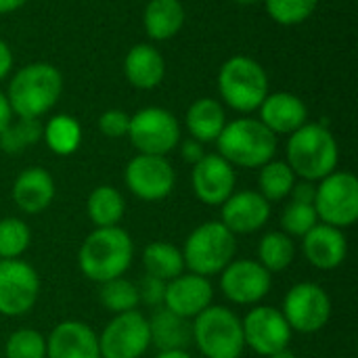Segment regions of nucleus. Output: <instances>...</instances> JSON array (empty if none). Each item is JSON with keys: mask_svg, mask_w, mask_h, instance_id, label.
<instances>
[{"mask_svg": "<svg viewBox=\"0 0 358 358\" xmlns=\"http://www.w3.org/2000/svg\"><path fill=\"white\" fill-rule=\"evenodd\" d=\"M294 258H296L294 237H289L283 231H271L258 243V262L271 275L283 273L285 268H289Z\"/></svg>", "mask_w": 358, "mask_h": 358, "instance_id": "29", "label": "nucleus"}, {"mask_svg": "<svg viewBox=\"0 0 358 358\" xmlns=\"http://www.w3.org/2000/svg\"><path fill=\"white\" fill-rule=\"evenodd\" d=\"M319 222L340 231L350 229L358 220V180L352 172H331L319 180L315 193Z\"/></svg>", "mask_w": 358, "mask_h": 358, "instance_id": "8", "label": "nucleus"}, {"mask_svg": "<svg viewBox=\"0 0 358 358\" xmlns=\"http://www.w3.org/2000/svg\"><path fill=\"white\" fill-rule=\"evenodd\" d=\"M143 266L147 275L168 283L185 273L182 252L168 241H153L143 250Z\"/></svg>", "mask_w": 358, "mask_h": 358, "instance_id": "28", "label": "nucleus"}, {"mask_svg": "<svg viewBox=\"0 0 358 358\" xmlns=\"http://www.w3.org/2000/svg\"><path fill=\"white\" fill-rule=\"evenodd\" d=\"M319 224V216L313 203H300V201H289L283 208L281 214V227L283 233L289 237H304L313 227Z\"/></svg>", "mask_w": 358, "mask_h": 358, "instance_id": "35", "label": "nucleus"}, {"mask_svg": "<svg viewBox=\"0 0 358 358\" xmlns=\"http://www.w3.org/2000/svg\"><path fill=\"white\" fill-rule=\"evenodd\" d=\"M42 136V126L38 120H21L15 126H6L4 132H0V147L8 153H17L29 145H34Z\"/></svg>", "mask_w": 358, "mask_h": 358, "instance_id": "37", "label": "nucleus"}, {"mask_svg": "<svg viewBox=\"0 0 358 358\" xmlns=\"http://www.w3.org/2000/svg\"><path fill=\"white\" fill-rule=\"evenodd\" d=\"M227 126L224 109L214 99H199L187 111V128L199 143H214Z\"/></svg>", "mask_w": 358, "mask_h": 358, "instance_id": "25", "label": "nucleus"}, {"mask_svg": "<svg viewBox=\"0 0 358 358\" xmlns=\"http://www.w3.org/2000/svg\"><path fill=\"white\" fill-rule=\"evenodd\" d=\"M126 187L143 201H162L174 191L176 174L164 155L138 153L132 157L124 172Z\"/></svg>", "mask_w": 358, "mask_h": 358, "instance_id": "15", "label": "nucleus"}, {"mask_svg": "<svg viewBox=\"0 0 358 358\" xmlns=\"http://www.w3.org/2000/svg\"><path fill=\"white\" fill-rule=\"evenodd\" d=\"M317 2L319 0H264L266 13L281 25H298L306 21L315 13Z\"/></svg>", "mask_w": 358, "mask_h": 358, "instance_id": "36", "label": "nucleus"}, {"mask_svg": "<svg viewBox=\"0 0 358 358\" xmlns=\"http://www.w3.org/2000/svg\"><path fill=\"white\" fill-rule=\"evenodd\" d=\"M287 164L302 180H323L338 166V143L334 134L321 124L306 122L287 141Z\"/></svg>", "mask_w": 358, "mask_h": 358, "instance_id": "2", "label": "nucleus"}, {"mask_svg": "<svg viewBox=\"0 0 358 358\" xmlns=\"http://www.w3.org/2000/svg\"><path fill=\"white\" fill-rule=\"evenodd\" d=\"M149 334L151 346L159 352L168 350H187L193 342V321L170 313L168 308L159 306L149 319Z\"/></svg>", "mask_w": 358, "mask_h": 358, "instance_id": "23", "label": "nucleus"}, {"mask_svg": "<svg viewBox=\"0 0 358 358\" xmlns=\"http://www.w3.org/2000/svg\"><path fill=\"white\" fill-rule=\"evenodd\" d=\"M212 300H214V287L210 279L201 275L182 273L166 283L164 308L189 321L201 315L208 306H212Z\"/></svg>", "mask_w": 358, "mask_h": 358, "instance_id": "17", "label": "nucleus"}, {"mask_svg": "<svg viewBox=\"0 0 358 358\" xmlns=\"http://www.w3.org/2000/svg\"><path fill=\"white\" fill-rule=\"evenodd\" d=\"M13 67V55H10V48L6 46V42L0 40V80L10 71Z\"/></svg>", "mask_w": 358, "mask_h": 358, "instance_id": "42", "label": "nucleus"}, {"mask_svg": "<svg viewBox=\"0 0 358 358\" xmlns=\"http://www.w3.org/2000/svg\"><path fill=\"white\" fill-rule=\"evenodd\" d=\"M138 287V298L151 308L164 306V294H166V281H159L151 275H145Z\"/></svg>", "mask_w": 358, "mask_h": 358, "instance_id": "39", "label": "nucleus"}, {"mask_svg": "<svg viewBox=\"0 0 358 358\" xmlns=\"http://www.w3.org/2000/svg\"><path fill=\"white\" fill-rule=\"evenodd\" d=\"M99 300H101L103 308L109 310V313H113V315H122V313L136 310L138 304H141L136 283H132L126 277H117V279H111V281L101 283Z\"/></svg>", "mask_w": 358, "mask_h": 358, "instance_id": "32", "label": "nucleus"}, {"mask_svg": "<svg viewBox=\"0 0 358 358\" xmlns=\"http://www.w3.org/2000/svg\"><path fill=\"white\" fill-rule=\"evenodd\" d=\"M260 109V122L277 136V134H292L306 124L308 111L302 99L289 92H275L266 94Z\"/></svg>", "mask_w": 358, "mask_h": 358, "instance_id": "21", "label": "nucleus"}, {"mask_svg": "<svg viewBox=\"0 0 358 358\" xmlns=\"http://www.w3.org/2000/svg\"><path fill=\"white\" fill-rule=\"evenodd\" d=\"M180 252L185 271L210 279L235 260L237 239L220 220H210L189 233Z\"/></svg>", "mask_w": 358, "mask_h": 358, "instance_id": "3", "label": "nucleus"}, {"mask_svg": "<svg viewBox=\"0 0 358 358\" xmlns=\"http://www.w3.org/2000/svg\"><path fill=\"white\" fill-rule=\"evenodd\" d=\"M294 185H296V174L287 162L271 159L268 164H264L260 168V176H258L260 191L258 193L266 201H281V199L289 197Z\"/></svg>", "mask_w": 358, "mask_h": 358, "instance_id": "30", "label": "nucleus"}, {"mask_svg": "<svg viewBox=\"0 0 358 358\" xmlns=\"http://www.w3.org/2000/svg\"><path fill=\"white\" fill-rule=\"evenodd\" d=\"M315 193H317V187L308 180H302V182H296L294 189H292V201H300V203H313L315 206Z\"/></svg>", "mask_w": 358, "mask_h": 358, "instance_id": "40", "label": "nucleus"}, {"mask_svg": "<svg viewBox=\"0 0 358 358\" xmlns=\"http://www.w3.org/2000/svg\"><path fill=\"white\" fill-rule=\"evenodd\" d=\"M48 149L57 155H71L82 143V128L69 115H55L42 130Z\"/></svg>", "mask_w": 358, "mask_h": 358, "instance_id": "31", "label": "nucleus"}, {"mask_svg": "<svg viewBox=\"0 0 358 358\" xmlns=\"http://www.w3.org/2000/svg\"><path fill=\"white\" fill-rule=\"evenodd\" d=\"M31 243L29 227L15 216L0 220V260H19Z\"/></svg>", "mask_w": 358, "mask_h": 358, "instance_id": "33", "label": "nucleus"}, {"mask_svg": "<svg viewBox=\"0 0 358 358\" xmlns=\"http://www.w3.org/2000/svg\"><path fill=\"white\" fill-rule=\"evenodd\" d=\"M149 346V319L138 310L115 315L99 336L101 358H143Z\"/></svg>", "mask_w": 358, "mask_h": 358, "instance_id": "10", "label": "nucleus"}, {"mask_svg": "<svg viewBox=\"0 0 358 358\" xmlns=\"http://www.w3.org/2000/svg\"><path fill=\"white\" fill-rule=\"evenodd\" d=\"M27 0H0V15L4 13H13L17 8H21Z\"/></svg>", "mask_w": 358, "mask_h": 358, "instance_id": "44", "label": "nucleus"}, {"mask_svg": "<svg viewBox=\"0 0 358 358\" xmlns=\"http://www.w3.org/2000/svg\"><path fill=\"white\" fill-rule=\"evenodd\" d=\"M185 23V8L178 0H151L145 8V29L153 40H170Z\"/></svg>", "mask_w": 358, "mask_h": 358, "instance_id": "26", "label": "nucleus"}, {"mask_svg": "<svg viewBox=\"0 0 358 358\" xmlns=\"http://www.w3.org/2000/svg\"><path fill=\"white\" fill-rule=\"evenodd\" d=\"M134 258V241L122 227L94 229L80 245L78 266L94 283L124 277Z\"/></svg>", "mask_w": 358, "mask_h": 358, "instance_id": "1", "label": "nucleus"}, {"mask_svg": "<svg viewBox=\"0 0 358 358\" xmlns=\"http://www.w3.org/2000/svg\"><path fill=\"white\" fill-rule=\"evenodd\" d=\"M268 358H296V355L289 350V348H283V350H279V352H275L273 357Z\"/></svg>", "mask_w": 358, "mask_h": 358, "instance_id": "46", "label": "nucleus"}, {"mask_svg": "<svg viewBox=\"0 0 358 358\" xmlns=\"http://www.w3.org/2000/svg\"><path fill=\"white\" fill-rule=\"evenodd\" d=\"M6 358H46V338L29 327L15 329L4 344Z\"/></svg>", "mask_w": 358, "mask_h": 358, "instance_id": "34", "label": "nucleus"}, {"mask_svg": "<svg viewBox=\"0 0 358 358\" xmlns=\"http://www.w3.org/2000/svg\"><path fill=\"white\" fill-rule=\"evenodd\" d=\"M46 358H101L99 336L82 321H61L46 338Z\"/></svg>", "mask_w": 358, "mask_h": 358, "instance_id": "19", "label": "nucleus"}, {"mask_svg": "<svg viewBox=\"0 0 358 358\" xmlns=\"http://www.w3.org/2000/svg\"><path fill=\"white\" fill-rule=\"evenodd\" d=\"M273 287V275L250 258H235L220 273V289L224 298L237 306H258Z\"/></svg>", "mask_w": 358, "mask_h": 358, "instance_id": "13", "label": "nucleus"}, {"mask_svg": "<svg viewBox=\"0 0 358 358\" xmlns=\"http://www.w3.org/2000/svg\"><path fill=\"white\" fill-rule=\"evenodd\" d=\"M40 298V277L25 260H0V315H27Z\"/></svg>", "mask_w": 358, "mask_h": 358, "instance_id": "11", "label": "nucleus"}, {"mask_svg": "<svg viewBox=\"0 0 358 358\" xmlns=\"http://www.w3.org/2000/svg\"><path fill=\"white\" fill-rule=\"evenodd\" d=\"M241 329L245 348L264 358L273 357L283 348H289L294 334L281 310L273 306H254L241 319Z\"/></svg>", "mask_w": 358, "mask_h": 358, "instance_id": "14", "label": "nucleus"}, {"mask_svg": "<svg viewBox=\"0 0 358 358\" xmlns=\"http://www.w3.org/2000/svg\"><path fill=\"white\" fill-rule=\"evenodd\" d=\"M155 358H193L187 350H168V352H157Z\"/></svg>", "mask_w": 358, "mask_h": 358, "instance_id": "45", "label": "nucleus"}, {"mask_svg": "<svg viewBox=\"0 0 358 358\" xmlns=\"http://www.w3.org/2000/svg\"><path fill=\"white\" fill-rule=\"evenodd\" d=\"M271 218V201L258 191H235L220 206V222L233 235H250L260 231Z\"/></svg>", "mask_w": 358, "mask_h": 358, "instance_id": "18", "label": "nucleus"}, {"mask_svg": "<svg viewBox=\"0 0 358 358\" xmlns=\"http://www.w3.org/2000/svg\"><path fill=\"white\" fill-rule=\"evenodd\" d=\"M235 170L218 153H206L191 174L195 197L206 206H222L235 193Z\"/></svg>", "mask_w": 358, "mask_h": 358, "instance_id": "16", "label": "nucleus"}, {"mask_svg": "<svg viewBox=\"0 0 358 358\" xmlns=\"http://www.w3.org/2000/svg\"><path fill=\"white\" fill-rule=\"evenodd\" d=\"M10 115H13L10 105H8L6 96L0 92V132H4V130H6V126L10 124Z\"/></svg>", "mask_w": 358, "mask_h": 358, "instance_id": "43", "label": "nucleus"}, {"mask_svg": "<svg viewBox=\"0 0 358 358\" xmlns=\"http://www.w3.org/2000/svg\"><path fill=\"white\" fill-rule=\"evenodd\" d=\"M99 128L105 136L109 138H122L128 136V128H130V115L120 111V109H109L101 115L99 120Z\"/></svg>", "mask_w": 358, "mask_h": 358, "instance_id": "38", "label": "nucleus"}, {"mask_svg": "<svg viewBox=\"0 0 358 358\" xmlns=\"http://www.w3.org/2000/svg\"><path fill=\"white\" fill-rule=\"evenodd\" d=\"M55 180L44 168H27L13 182V201L23 214H40L55 199Z\"/></svg>", "mask_w": 358, "mask_h": 358, "instance_id": "22", "label": "nucleus"}, {"mask_svg": "<svg viewBox=\"0 0 358 358\" xmlns=\"http://www.w3.org/2000/svg\"><path fill=\"white\" fill-rule=\"evenodd\" d=\"M166 65L162 55L149 44H136L128 50L124 61V73L128 82L141 90L155 88L164 78Z\"/></svg>", "mask_w": 358, "mask_h": 358, "instance_id": "24", "label": "nucleus"}, {"mask_svg": "<svg viewBox=\"0 0 358 358\" xmlns=\"http://www.w3.org/2000/svg\"><path fill=\"white\" fill-rule=\"evenodd\" d=\"M302 254L315 268L334 271L348 256V239L344 231L319 222L302 237Z\"/></svg>", "mask_w": 358, "mask_h": 358, "instance_id": "20", "label": "nucleus"}, {"mask_svg": "<svg viewBox=\"0 0 358 358\" xmlns=\"http://www.w3.org/2000/svg\"><path fill=\"white\" fill-rule=\"evenodd\" d=\"M218 90L231 109L250 113L266 99L268 78L258 61L250 57H233L220 67Z\"/></svg>", "mask_w": 358, "mask_h": 358, "instance_id": "7", "label": "nucleus"}, {"mask_svg": "<svg viewBox=\"0 0 358 358\" xmlns=\"http://www.w3.org/2000/svg\"><path fill=\"white\" fill-rule=\"evenodd\" d=\"M281 315L285 317L292 331L317 334L331 319V298L321 285L302 281L289 287L285 294Z\"/></svg>", "mask_w": 358, "mask_h": 358, "instance_id": "9", "label": "nucleus"}, {"mask_svg": "<svg viewBox=\"0 0 358 358\" xmlns=\"http://www.w3.org/2000/svg\"><path fill=\"white\" fill-rule=\"evenodd\" d=\"M124 212H126V201L122 193L111 185H101L88 195L86 214L94 224V229L117 227L120 220L124 218Z\"/></svg>", "mask_w": 358, "mask_h": 358, "instance_id": "27", "label": "nucleus"}, {"mask_svg": "<svg viewBox=\"0 0 358 358\" xmlns=\"http://www.w3.org/2000/svg\"><path fill=\"white\" fill-rule=\"evenodd\" d=\"M193 344L206 358H241L245 350L241 319L224 306H208L193 319Z\"/></svg>", "mask_w": 358, "mask_h": 358, "instance_id": "6", "label": "nucleus"}, {"mask_svg": "<svg viewBox=\"0 0 358 358\" xmlns=\"http://www.w3.org/2000/svg\"><path fill=\"white\" fill-rule=\"evenodd\" d=\"M235 2H241V4H254V2H258V0H235Z\"/></svg>", "mask_w": 358, "mask_h": 358, "instance_id": "47", "label": "nucleus"}, {"mask_svg": "<svg viewBox=\"0 0 358 358\" xmlns=\"http://www.w3.org/2000/svg\"><path fill=\"white\" fill-rule=\"evenodd\" d=\"M216 145L218 155L224 157L231 166L262 168L275 159L277 136L260 120L241 117L222 128Z\"/></svg>", "mask_w": 358, "mask_h": 358, "instance_id": "5", "label": "nucleus"}, {"mask_svg": "<svg viewBox=\"0 0 358 358\" xmlns=\"http://www.w3.org/2000/svg\"><path fill=\"white\" fill-rule=\"evenodd\" d=\"M206 155V151H203V145L199 143V141H185L182 143V159L187 162V164H197L201 157Z\"/></svg>", "mask_w": 358, "mask_h": 358, "instance_id": "41", "label": "nucleus"}, {"mask_svg": "<svg viewBox=\"0 0 358 358\" xmlns=\"http://www.w3.org/2000/svg\"><path fill=\"white\" fill-rule=\"evenodd\" d=\"M128 136L138 153L166 157L180 141V126L170 111L147 107L130 117Z\"/></svg>", "mask_w": 358, "mask_h": 358, "instance_id": "12", "label": "nucleus"}, {"mask_svg": "<svg viewBox=\"0 0 358 358\" xmlns=\"http://www.w3.org/2000/svg\"><path fill=\"white\" fill-rule=\"evenodd\" d=\"M61 73L48 63H31L17 71L8 86L10 111L21 120H38L52 109L61 94Z\"/></svg>", "mask_w": 358, "mask_h": 358, "instance_id": "4", "label": "nucleus"}]
</instances>
